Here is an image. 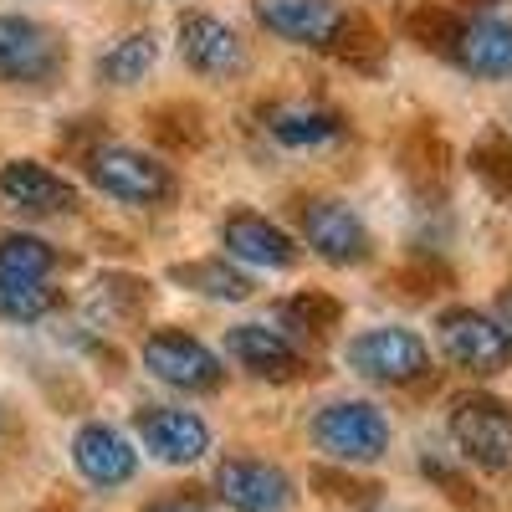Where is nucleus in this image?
<instances>
[{
    "mask_svg": "<svg viewBox=\"0 0 512 512\" xmlns=\"http://www.w3.org/2000/svg\"><path fill=\"white\" fill-rule=\"evenodd\" d=\"M159 47L149 31H128V36H113L103 57H98V77L108 82V88H123V82H139L149 67H154Z\"/></svg>",
    "mask_w": 512,
    "mask_h": 512,
    "instance_id": "19",
    "label": "nucleus"
},
{
    "mask_svg": "<svg viewBox=\"0 0 512 512\" xmlns=\"http://www.w3.org/2000/svg\"><path fill=\"white\" fill-rule=\"evenodd\" d=\"M456 31H461V21H456L451 11H441V6H420V11H410V36L420 41V47L451 52Z\"/></svg>",
    "mask_w": 512,
    "mask_h": 512,
    "instance_id": "25",
    "label": "nucleus"
},
{
    "mask_svg": "<svg viewBox=\"0 0 512 512\" xmlns=\"http://www.w3.org/2000/svg\"><path fill=\"white\" fill-rule=\"evenodd\" d=\"M149 512H195V507H185V502H159V507H149Z\"/></svg>",
    "mask_w": 512,
    "mask_h": 512,
    "instance_id": "27",
    "label": "nucleus"
},
{
    "mask_svg": "<svg viewBox=\"0 0 512 512\" xmlns=\"http://www.w3.org/2000/svg\"><path fill=\"white\" fill-rule=\"evenodd\" d=\"M67 67V47L52 26L31 16H0V77L21 88H52Z\"/></svg>",
    "mask_w": 512,
    "mask_h": 512,
    "instance_id": "3",
    "label": "nucleus"
},
{
    "mask_svg": "<svg viewBox=\"0 0 512 512\" xmlns=\"http://www.w3.org/2000/svg\"><path fill=\"white\" fill-rule=\"evenodd\" d=\"M144 369L164 384H175V390H216L221 384V359L216 349H205L200 338L180 333V328H164L144 344Z\"/></svg>",
    "mask_w": 512,
    "mask_h": 512,
    "instance_id": "8",
    "label": "nucleus"
},
{
    "mask_svg": "<svg viewBox=\"0 0 512 512\" xmlns=\"http://www.w3.org/2000/svg\"><path fill=\"white\" fill-rule=\"evenodd\" d=\"M451 57L477 77H512V21H497V16L461 21Z\"/></svg>",
    "mask_w": 512,
    "mask_h": 512,
    "instance_id": "17",
    "label": "nucleus"
},
{
    "mask_svg": "<svg viewBox=\"0 0 512 512\" xmlns=\"http://www.w3.org/2000/svg\"><path fill=\"white\" fill-rule=\"evenodd\" d=\"M472 169L482 175V185L492 195H512V139L507 134H487L472 149Z\"/></svg>",
    "mask_w": 512,
    "mask_h": 512,
    "instance_id": "24",
    "label": "nucleus"
},
{
    "mask_svg": "<svg viewBox=\"0 0 512 512\" xmlns=\"http://www.w3.org/2000/svg\"><path fill=\"white\" fill-rule=\"evenodd\" d=\"M82 169H88V180L123 200V205H164V200H175V169L159 164L154 154L144 149H128V144H98L88 149V159H82Z\"/></svg>",
    "mask_w": 512,
    "mask_h": 512,
    "instance_id": "1",
    "label": "nucleus"
},
{
    "mask_svg": "<svg viewBox=\"0 0 512 512\" xmlns=\"http://www.w3.org/2000/svg\"><path fill=\"white\" fill-rule=\"evenodd\" d=\"M349 369H359L374 384H410L431 369V354H425L420 333L410 328H364L359 338H349Z\"/></svg>",
    "mask_w": 512,
    "mask_h": 512,
    "instance_id": "6",
    "label": "nucleus"
},
{
    "mask_svg": "<svg viewBox=\"0 0 512 512\" xmlns=\"http://www.w3.org/2000/svg\"><path fill=\"white\" fill-rule=\"evenodd\" d=\"M0 200L16 205V210H31V216H62V210L77 205V190L47 164L11 159L6 169H0Z\"/></svg>",
    "mask_w": 512,
    "mask_h": 512,
    "instance_id": "14",
    "label": "nucleus"
},
{
    "mask_svg": "<svg viewBox=\"0 0 512 512\" xmlns=\"http://www.w3.org/2000/svg\"><path fill=\"white\" fill-rule=\"evenodd\" d=\"M72 466H77V472L88 477L93 487H123L128 477L139 472V451L128 446L123 431L93 420V425H82V431L72 436Z\"/></svg>",
    "mask_w": 512,
    "mask_h": 512,
    "instance_id": "12",
    "label": "nucleus"
},
{
    "mask_svg": "<svg viewBox=\"0 0 512 512\" xmlns=\"http://www.w3.org/2000/svg\"><path fill=\"white\" fill-rule=\"evenodd\" d=\"M303 236L333 267H354V262L369 256V231H364V221L354 216L344 200H313L303 210Z\"/></svg>",
    "mask_w": 512,
    "mask_h": 512,
    "instance_id": "10",
    "label": "nucleus"
},
{
    "mask_svg": "<svg viewBox=\"0 0 512 512\" xmlns=\"http://www.w3.org/2000/svg\"><path fill=\"white\" fill-rule=\"evenodd\" d=\"M497 313H502L497 323H502V328L512 333V282H507V287H502V297H497Z\"/></svg>",
    "mask_w": 512,
    "mask_h": 512,
    "instance_id": "26",
    "label": "nucleus"
},
{
    "mask_svg": "<svg viewBox=\"0 0 512 512\" xmlns=\"http://www.w3.org/2000/svg\"><path fill=\"white\" fill-rule=\"evenodd\" d=\"M226 349L256 379H277L282 384V379L303 374V354H297V344H292L282 328H272V323H236L226 333Z\"/></svg>",
    "mask_w": 512,
    "mask_h": 512,
    "instance_id": "13",
    "label": "nucleus"
},
{
    "mask_svg": "<svg viewBox=\"0 0 512 512\" xmlns=\"http://www.w3.org/2000/svg\"><path fill=\"white\" fill-rule=\"evenodd\" d=\"M221 241L236 262H251V267H267V272H287L297 262V246L287 231H277L267 216H251V210H236L221 226Z\"/></svg>",
    "mask_w": 512,
    "mask_h": 512,
    "instance_id": "15",
    "label": "nucleus"
},
{
    "mask_svg": "<svg viewBox=\"0 0 512 512\" xmlns=\"http://www.w3.org/2000/svg\"><path fill=\"white\" fill-rule=\"evenodd\" d=\"M267 128H272V139L287 144V149H323L333 139H344V118L328 113V108H313V103H277V108H267Z\"/></svg>",
    "mask_w": 512,
    "mask_h": 512,
    "instance_id": "18",
    "label": "nucleus"
},
{
    "mask_svg": "<svg viewBox=\"0 0 512 512\" xmlns=\"http://www.w3.org/2000/svg\"><path fill=\"white\" fill-rule=\"evenodd\" d=\"M256 21L303 47H333L349 16L338 11V0H256Z\"/></svg>",
    "mask_w": 512,
    "mask_h": 512,
    "instance_id": "11",
    "label": "nucleus"
},
{
    "mask_svg": "<svg viewBox=\"0 0 512 512\" xmlns=\"http://www.w3.org/2000/svg\"><path fill=\"white\" fill-rule=\"evenodd\" d=\"M57 303L52 287H41L36 277H21V272H6L0 267V318H16V323H36L47 318Z\"/></svg>",
    "mask_w": 512,
    "mask_h": 512,
    "instance_id": "21",
    "label": "nucleus"
},
{
    "mask_svg": "<svg viewBox=\"0 0 512 512\" xmlns=\"http://www.w3.org/2000/svg\"><path fill=\"white\" fill-rule=\"evenodd\" d=\"M216 497L236 512H287L292 477L262 456H226L216 466Z\"/></svg>",
    "mask_w": 512,
    "mask_h": 512,
    "instance_id": "7",
    "label": "nucleus"
},
{
    "mask_svg": "<svg viewBox=\"0 0 512 512\" xmlns=\"http://www.w3.org/2000/svg\"><path fill=\"white\" fill-rule=\"evenodd\" d=\"M451 441L482 472H507L512 466V405L497 395H461L451 405Z\"/></svg>",
    "mask_w": 512,
    "mask_h": 512,
    "instance_id": "2",
    "label": "nucleus"
},
{
    "mask_svg": "<svg viewBox=\"0 0 512 512\" xmlns=\"http://www.w3.org/2000/svg\"><path fill=\"white\" fill-rule=\"evenodd\" d=\"M0 267H6V272H21V277H36V282H47V272L57 267V251L41 241V236L6 231V236H0Z\"/></svg>",
    "mask_w": 512,
    "mask_h": 512,
    "instance_id": "22",
    "label": "nucleus"
},
{
    "mask_svg": "<svg viewBox=\"0 0 512 512\" xmlns=\"http://www.w3.org/2000/svg\"><path fill=\"white\" fill-rule=\"evenodd\" d=\"M466 6H487V0H466Z\"/></svg>",
    "mask_w": 512,
    "mask_h": 512,
    "instance_id": "28",
    "label": "nucleus"
},
{
    "mask_svg": "<svg viewBox=\"0 0 512 512\" xmlns=\"http://www.w3.org/2000/svg\"><path fill=\"white\" fill-rule=\"evenodd\" d=\"M436 338H441L446 359L472 374H497L512 364V333L477 308H446L436 318Z\"/></svg>",
    "mask_w": 512,
    "mask_h": 512,
    "instance_id": "5",
    "label": "nucleus"
},
{
    "mask_svg": "<svg viewBox=\"0 0 512 512\" xmlns=\"http://www.w3.org/2000/svg\"><path fill=\"white\" fill-rule=\"evenodd\" d=\"M180 52H185V62H190L195 72H205V77H226V72H236L241 57H246L241 36H236L221 16H205V11H195V16L180 21Z\"/></svg>",
    "mask_w": 512,
    "mask_h": 512,
    "instance_id": "16",
    "label": "nucleus"
},
{
    "mask_svg": "<svg viewBox=\"0 0 512 512\" xmlns=\"http://www.w3.org/2000/svg\"><path fill=\"white\" fill-rule=\"evenodd\" d=\"M338 308L333 297H323V292H297V297H287V303H277V318L292 328V333H303V338H318V333H328L333 323H338Z\"/></svg>",
    "mask_w": 512,
    "mask_h": 512,
    "instance_id": "23",
    "label": "nucleus"
},
{
    "mask_svg": "<svg viewBox=\"0 0 512 512\" xmlns=\"http://www.w3.org/2000/svg\"><path fill=\"white\" fill-rule=\"evenodd\" d=\"M139 441L149 456H159L164 466H190L210 451V425L195 410H175V405H149L139 415Z\"/></svg>",
    "mask_w": 512,
    "mask_h": 512,
    "instance_id": "9",
    "label": "nucleus"
},
{
    "mask_svg": "<svg viewBox=\"0 0 512 512\" xmlns=\"http://www.w3.org/2000/svg\"><path fill=\"white\" fill-rule=\"evenodd\" d=\"M313 446L333 461H379L390 446V420L369 400H333L313 415Z\"/></svg>",
    "mask_w": 512,
    "mask_h": 512,
    "instance_id": "4",
    "label": "nucleus"
},
{
    "mask_svg": "<svg viewBox=\"0 0 512 512\" xmlns=\"http://www.w3.org/2000/svg\"><path fill=\"white\" fill-rule=\"evenodd\" d=\"M169 277L185 282L190 292L221 297V303H241V297H251V277L241 267H226V262H185V267H175Z\"/></svg>",
    "mask_w": 512,
    "mask_h": 512,
    "instance_id": "20",
    "label": "nucleus"
}]
</instances>
